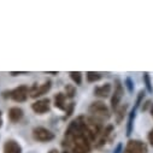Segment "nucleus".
Masks as SVG:
<instances>
[{
    "label": "nucleus",
    "instance_id": "nucleus-1",
    "mask_svg": "<svg viewBox=\"0 0 153 153\" xmlns=\"http://www.w3.org/2000/svg\"><path fill=\"white\" fill-rule=\"evenodd\" d=\"M89 112L94 116L95 120H98L99 122L104 121V120H108L110 118V111L107 108V106L101 102V101H95L89 106Z\"/></svg>",
    "mask_w": 153,
    "mask_h": 153
},
{
    "label": "nucleus",
    "instance_id": "nucleus-2",
    "mask_svg": "<svg viewBox=\"0 0 153 153\" xmlns=\"http://www.w3.org/2000/svg\"><path fill=\"white\" fill-rule=\"evenodd\" d=\"M33 136L35 140L41 141V142H47L54 139V134L52 131H50L48 129L44 128V127H36L33 129Z\"/></svg>",
    "mask_w": 153,
    "mask_h": 153
},
{
    "label": "nucleus",
    "instance_id": "nucleus-3",
    "mask_svg": "<svg viewBox=\"0 0 153 153\" xmlns=\"http://www.w3.org/2000/svg\"><path fill=\"white\" fill-rule=\"evenodd\" d=\"M126 151L128 153H147V145L139 140H130L127 143Z\"/></svg>",
    "mask_w": 153,
    "mask_h": 153
},
{
    "label": "nucleus",
    "instance_id": "nucleus-4",
    "mask_svg": "<svg viewBox=\"0 0 153 153\" xmlns=\"http://www.w3.org/2000/svg\"><path fill=\"white\" fill-rule=\"evenodd\" d=\"M123 93H124V91H123V86H122L121 81L120 80H116L114 92H113V95L111 98V106H112L113 110L118 107V104H120V101H121V99L123 97Z\"/></svg>",
    "mask_w": 153,
    "mask_h": 153
},
{
    "label": "nucleus",
    "instance_id": "nucleus-5",
    "mask_svg": "<svg viewBox=\"0 0 153 153\" xmlns=\"http://www.w3.org/2000/svg\"><path fill=\"white\" fill-rule=\"evenodd\" d=\"M10 97L17 102L25 101L28 98V87L27 86H19V87L15 88L13 91L10 92Z\"/></svg>",
    "mask_w": 153,
    "mask_h": 153
},
{
    "label": "nucleus",
    "instance_id": "nucleus-6",
    "mask_svg": "<svg viewBox=\"0 0 153 153\" xmlns=\"http://www.w3.org/2000/svg\"><path fill=\"white\" fill-rule=\"evenodd\" d=\"M50 89H51V81H47V82H45L44 85H40V86H34L30 89V97L31 98L41 97V95L46 94Z\"/></svg>",
    "mask_w": 153,
    "mask_h": 153
},
{
    "label": "nucleus",
    "instance_id": "nucleus-7",
    "mask_svg": "<svg viewBox=\"0 0 153 153\" xmlns=\"http://www.w3.org/2000/svg\"><path fill=\"white\" fill-rule=\"evenodd\" d=\"M31 108L35 113H45L50 110V100L48 99H41V100H37L31 105Z\"/></svg>",
    "mask_w": 153,
    "mask_h": 153
},
{
    "label": "nucleus",
    "instance_id": "nucleus-8",
    "mask_svg": "<svg viewBox=\"0 0 153 153\" xmlns=\"http://www.w3.org/2000/svg\"><path fill=\"white\" fill-rule=\"evenodd\" d=\"M4 153H22V147L17 141L9 140L4 145Z\"/></svg>",
    "mask_w": 153,
    "mask_h": 153
},
{
    "label": "nucleus",
    "instance_id": "nucleus-9",
    "mask_svg": "<svg viewBox=\"0 0 153 153\" xmlns=\"http://www.w3.org/2000/svg\"><path fill=\"white\" fill-rule=\"evenodd\" d=\"M112 129H113L112 126H107L104 130H101L100 135L98 136V141H97V143H95V147H101V146L108 140V137H110V135H111V133H112Z\"/></svg>",
    "mask_w": 153,
    "mask_h": 153
},
{
    "label": "nucleus",
    "instance_id": "nucleus-10",
    "mask_svg": "<svg viewBox=\"0 0 153 153\" xmlns=\"http://www.w3.org/2000/svg\"><path fill=\"white\" fill-rule=\"evenodd\" d=\"M23 117V110L19 107H11L9 111V118L12 122H18Z\"/></svg>",
    "mask_w": 153,
    "mask_h": 153
},
{
    "label": "nucleus",
    "instance_id": "nucleus-11",
    "mask_svg": "<svg viewBox=\"0 0 153 153\" xmlns=\"http://www.w3.org/2000/svg\"><path fill=\"white\" fill-rule=\"evenodd\" d=\"M110 92H111V85H110V83H105L104 86L97 87V88L94 89V94L98 95V97H102V98L108 97Z\"/></svg>",
    "mask_w": 153,
    "mask_h": 153
},
{
    "label": "nucleus",
    "instance_id": "nucleus-12",
    "mask_svg": "<svg viewBox=\"0 0 153 153\" xmlns=\"http://www.w3.org/2000/svg\"><path fill=\"white\" fill-rule=\"evenodd\" d=\"M65 99H66L65 94H63V93L56 94V97H54V106L58 107V108H60V110H66Z\"/></svg>",
    "mask_w": 153,
    "mask_h": 153
},
{
    "label": "nucleus",
    "instance_id": "nucleus-13",
    "mask_svg": "<svg viewBox=\"0 0 153 153\" xmlns=\"http://www.w3.org/2000/svg\"><path fill=\"white\" fill-rule=\"evenodd\" d=\"M135 111H136V107H134L130 112V116H129V121H128V127H127V135L129 136L131 134V130H133V121L135 118Z\"/></svg>",
    "mask_w": 153,
    "mask_h": 153
},
{
    "label": "nucleus",
    "instance_id": "nucleus-14",
    "mask_svg": "<svg viewBox=\"0 0 153 153\" xmlns=\"http://www.w3.org/2000/svg\"><path fill=\"white\" fill-rule=\"evenodd\" d=\"M70 77L72 79V81L76 85H81V82H82V74L80 71H71L70 72Z\"/></svg>",
    "mask_w": 153,
    "mask_h": 153
},
{
    "label": "nucleus",
    "instance_id": "nucleus-15",
    "mask_svg": "<svg viewBox=\"0 0 153 153\" xmlns=\"http://www.w3.org/2000/svg\"><path fill=\"white\" fill-rule=\"evenodd\" d=\"M100 79H101V75L99 72H93V71L87 72V80H88V82H95V81H99Z\"/></svg>",
    "mask_w": 153,
    "mask_h": 153
},
{
    "label": "nucleus",
    "instance_id": "nucleus-16",
    "mask_svg": "<svg viewBox=\"0 0 153 153\" xmlns=\"http://www.w3.org/2000/svg\"><path fill=\"white\" fill-rule=\"evenodd\" d=\"M126 111H127V105H123L121 106L118 110H117V113H116V117H117V123H121L124 114H126Z\"/></svg>",
    "mask_w": 153,
    "mask_h": 153
},
{
    "label": "nucleus",
    "instance_id": "nucleus-17",
    "mask_svg": "<svg viewBox=\"0 0 153 153\" xmlns=\"http://www.w3.org/2000/svg\"><path fill=\"white\" fill-rule=\"evenodd\" d=\"M143 81H145V85H146V88L149 93L153 92V88H152V85H151V79H149V75L148 72H143Z\"/></svg>",
    "mask_w": 153,
    "mask_h": 153
},
{
    "label": "nucleus",
    "instance_id": "nucleus-18",
    "mask_svg": "<svg viewBox=\"0 0 153 153\" xmlns=\"http://www.w3.org/2000/svg\"><path fill=\"white\" fill-rule=\"evenodd\" d=\"M65 92H66L65 97H68V98H74V95L76 94V89H75V87L72 85H66Z\"/></svg>",
    "mask_w": 153,
    "mask_h": 153
},
{
    "label": "nucleus",
    "instance_id": "nucleus-19",
    "mask_svg": "<svg viewBox=\"0 0 153 153\" xmlns=\"http://www.w3.org/2000/svg\"><path fill=\"white\" fill-rule=\"evenodd\" d=\"M126 86H127L128 91L131 93V92H133V89H134V87H133V82H131V80H130V79H127V80H126Z\"/></svg>",
    "mask_w": 153,
    "mask_h": 153
},
{
    "label": "nucleus",
    "instance_id": "nucleus-20",
    "mask_svg": "<svg viewBox=\"0 0 153 153\" xmlns=\"http://www.w3.org/2000/svg\"><path fill=\"white\" fill-rule=\"evenodd\" d=\"M148 141H149V143L153 146V129H151L149 133H148Z\"/></svg>",
    "mask_w": 153,
    "mask_h": 153
},
{
    "label": "nucleus",
    "instance_id": "nucleus-21",
    "mask_svg": "<svg viewBox=\"0 0 153 153\" xmlns=\"http://www.w3.org/2000/svg\"><path fill=\"white\" fill-rule=\"evenodd\" d=\"M121 148H122V145L120 143V145L117 146V148H116V149H114V152H113V153H120V151H121Z\"/></svg>",
    "mask_w": 153,
    "mask_h": 153
},
{
    "label": "nucleus",
    "instance_id": "nucleus-22",
    "mask_svg": "<svg viewBox=\"0 0 153 153\" xmlns=\"http://www.w3.org/2000/svg\"><path fill=\"white\" fill-rule=\"evenodd\" d=\"M3 126V116H1V111H0V127Z\"/></svg>",
    "mask_w": 153,
    "mask_h": 153
},
{
    "label": "nucleus",
    "instance_id": "nucleus-23",
    "mask_svg": "<svg viewBox=\"0 0 153 153\" xmlns=\"http://www.w3.org/2000/svg\"><path fill=\"white\" fill-rule=\"evenodd\" d=\"M48 153H59V152H58L57 149H51V151H50Z\"/></svg>",
    "mask_w": 153,
    "mask_h": 153
},
{
    "label": "nucleus",
    "instance_id": "nucleus-24",
    "mask_svg": "<svg viewBox=\"0 0 153 153\" xmlns=\"http://www.w3.org/2000/svg\"><path fill=\"white\" fill-rule=\"evenodd\" d=\"M151 114H152V117H153V104H151Z\"/></svg>",
    "mask_w": 153,
    "mask_h": 153
},
{
    "label": "nucleus",
    "instance_id": "nucleus-25",
    "mask_svg": "<svg viewBox=\"0 0 153 153\" xmlns=\"http://www.w3.org/2000/svg\"><path fill=\"white\" fill-rule=\"evenodd\" d=\"M123 153H128V152H127V151H126V149H124V152H123Z\"/></svg>",
    "mask_w": 153,
    "mask_h": 153
},
{
    "label": "nucleus",
    "instance_id": "nucleus-26",
    "mask_svg": "<svg viewBox=\"0 0 153 153\" xmlns=\"http://www.w3.org/2000/svg\"><path fill=\"white\" fill-rule=\"evenodd\" d=\"M64 153H66V152H64Z\"/></svg>",
    "mask_w": 153,
    "mask_h": 153
}]
</instances>
